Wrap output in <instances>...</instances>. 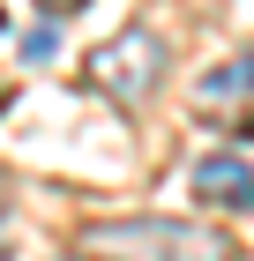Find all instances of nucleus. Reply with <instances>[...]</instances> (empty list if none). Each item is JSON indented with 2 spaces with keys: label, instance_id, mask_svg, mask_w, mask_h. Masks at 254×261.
Wrapping results in <instances>:
<instances>
[{
  "label": "nucleus",
  "instance_id": "1",
  "mask_svg": "<svg viewBox=\"0 0 254 261\" xmlns=\"http://www.w3.org/2000/svg\"><path fill=\"white\" fill-rule=\"evenodd\" d=\"M75 254L82 261H239V246L179 217H112V224H82Z\"/></svg>",
  "mask_w": 254,
  "mask_h": 261
},
{
  "label": "nucleus",
  "instance_id": "2",
  "mask_svg": "<svg viewBox=\"0 0 254 261\" xmlns=\"http://www.w3.org/2000/svg\"><path fill=\"white\" fill-rule=\"evenodd\" d=\"M165 38H150V30H120L112 45H98L90 53V67L82 75L98 82L112 105H142V97H157V82H165Z\"/></svg>",
  "mask_w": 254,
  "mask_h": 261
},
{
  "label": "nucleus",
  "instance_id": "3",
  "mask_svg": "<svg viewBox=\"0 0 254 261\" xmlns=\"http://www.w3.org/2000/svg\"><path fill=\"white\" fill-rule=\"evenodd\" d=\"M195 201H210V209H254V164L239 157V149H217V157H195Z\"/></svg>",
  "mask_w": 254,
  "mask_h": 261
},
{
  "label": "nucleus",
  "instance_id": "4",
  "mask_svg": "<svg viewBox=\"0 0 254 261\" xmlns=\"http://www.w3.org/2000/svg\"><path fill=\"white\" fill-rule=\"evenodd\" d=\"M247 90H254V53H239V60L210 67V75H202V105H210V120H224V105L247 97Z\"/></svg>",
  "mask_w": 254,
  "mask_h": 261
},
{
  "label": "nucleus",
  "instance_id": "5",
  "mask_svg": "<svg viewBox=\"0 0 254 261\" xmlns=\"http://www.w3.org/2000/svg\"><path fill=\"white\" fill-rule=\"evenodd\" d=\"M53 53H60V30H53V15H45L38 30L22 38V60H30V67H45V60H53Z\"/></svg>",
  "mask_w": 254,
  "mask_h": 261
},
{
  "label": "nucleus",
  "instance_id": "6",
  "mask_svg": "<svg viewBox=\"0 0 254 261\" xmlns=\"http://www.w3.org/2000/svg\"><path fill=\"white\" fill-rule=\"evenodd\" d=\"M75 8H90V0H38V15H53V22H60V15H75Z\"/></svg>",
  "mask_w": 254,
  "mask_h": 261
},
{
  "label": "nucleus",
  "instance_id": "7",
  "mask_svg": "<svg viewBox=\"0 0 254 261\" xmlns=\"http://www.w3.org/2000/svg\"><path fill=\"white\" fill-rule=\"evenodd\" d=\"M0 261H8V224H0Z\"/></svg>",
  "mask_w": 254,
  "mask_h": 261
},
{
  "label": "nucleus",
  "instance_id": "8",
  "mask_svg": "<svg viewBox=\"0 0 254 261\" xmlns=\"http://www.w3.org/2000/svg\"><path fill=\"white\" fill-rule=\"evenodd\" d=\"M75 261H82V254H75Z\"/></svg>",
  "mask_w": 254,
  "mask_h": 261
}]
</instances>
